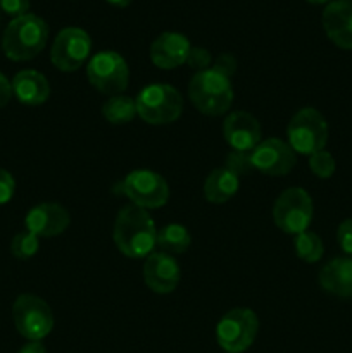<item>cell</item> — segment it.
<instances>
[{"mask_svg": "<svg viewBox=\"0 0 352 353\" xmlns=\"http://www.w3.org/2000/svg\"><path fill=\"white\" fill-rule=\"evenodd\" d=\"M113 238L123 255L147 259L157 247V228L148 210L130 203L117 212Z\"/></svg>", "mask_w": 352, "mask_h": 353, "instance_id": "obj_1", "label": "cell"}, {"mask_svg": "<svg viewBox=\"0 0 352 353\" xmlns=\"http://www.w3.org/2000/svg\"><path fill=\"white\" fill-rule=\"evenodd\" d=\"M188 99L204 116H223L233 103V86L230 76L214 68L195 72L190 79Z\"/></svg>", "mask_w": 352, "mask_h": 353, "instance_id": "obj_2", "label": "cell"}, {"mask_svg": "<svg viewBox=\"0 0 352 353\" xmlns=\"http://www.w3.org/2000/svg\"><path fill=\"white\" fill-rule=\"evenodd\" d=\"M48 40V26L41 17L24 14L16 17L6 28L2 37L3 54L10 61L23 62L37 57Z\"/></svg>", "mask_w": 352, "mask_h": 353, "instance_id": "obj_3", "label": "cell"}, {"mask_svg": "<svg viewBox=\"0 0 352 353\" xmlns=\"http://www.w3.org/2000/svg\"><path fill=\"white\" fill-rule=\"evenodd\" d=\"M137 114L141 121L152 126L171 124L182 116L183 97L171 85H148L135 99Z\"/></svg>", "mask_w": 352, "mask_h": 353, "instance_id": "obj_4", "label": "cell"}, {"mask_svg": "<svg viewBox=\"0 0 352 353\" xmlns=\"http://www.w3.org/2000/svg\"><path fill=\"white\" fill-rule=\"evenodd\" d=\"M328 141V123L320 110L304 107L297 110L286 128V143L295 154L313 155L324 150Z\"/></svg>", "mask_w": 352, "mask_h": 353, "instance_id": "obj_5", "label": "cell"}, {"mask_svg": "<svg viewBox=\"0 0 352 353\" xmlns=\"http://www.w3.org/2000/svg\"><path fill=\"white\" fill-rule=\"evenodd\" d=\"M86 78L90 85L104 95H123L130 81V68L121 54L102 50L88 61Z\"/></svg>", "mask_w": 352, "mask_h": 353, "instance_id": "obj_6", "label": "cell"}, {"mask_svg": "<svg viewBox=\"0 0 352 353\" xmlns=\"http://www.w3.org/2000/svg\"><path fill=\"white\" fill-rule=\"evenodd\" d=\"M259 333V319L254 310L231 309L216 326L217 345L226 353H244L254 343Z\"/></svg>", "mask_w": 352, "mask_h": 353, "instance_id": "obj_7", "label": "cell"}, {"mask_svg": "<svg viewBox=\"0 0 352 353\" xmlns=\"http://www.w3.org/2000/svg\"><path fill=\"white\" fill-rule=\"evenodd\" d=\"M313 199L304 188H286L273 205V221L286 234L304 233L313 221Z\"/></svg>", "mask_w": 352, "mask_h": 353, "instance_id": "obj_8", "label": "cell"}, {"mask_svg": "<svg viewBox=\"0 0 352 353\" xmlns=\"http://www.w3.org/2000/svg\"><path fill=\"white\" fill-rule=\"evenodd\" d=\"M12 319L21 336L30 341H41L54 330V312L43 299L24 293L12 305Z\"/></svg>", "mask_w": 352, "mask_h": 353, "instance_id": "obj_9", "label": "cell"}, {"mask_svg": "<svg viewBox=\"0 0 352 353\" xmlns=\"http://www.w3.org/2000/svg\"><path fill=\"white\" fill-rule=\"evenodd\" d=\"M124 195L140 209H161L169 200L168 181L161 174L148 169L131 171L123 181Z\"/></svg>", "mask_w": 352, "mask_h": 353, "instance_id": "obj_10", "label": "cell"}, {"mask_svg": "<svg viewBox=\"0 0 352 353\" xmlns=\"http://www.w3.org/2000/svg\"><path fill=\"white\" fill-rule=\"evenodd\" d=\"M92 54V38L81 28H64L57 33L50 48V61L59 71L75 72Z\"/></svg>", "mask_w": 352, "mask_h": 353, "instance_id": "obj_11", "label": "cell"}, {"mask_svg": "<svg viewBox=\"0 0 352 353\" xmlns=\"http://www.w3.org/2000/svg\"><path fill=\"white\" fill-rule=\"evenodd\" d=\"M248 162L252 169L266 176H285L295 165L297 154L286 141L268 138L248 154Z\"/></svg>", "mask_w": 352, "mask_h": 353, "instance_id": "obj_12", "label": "cell"}, {"mask_svg": "<svg viewBox=\"0 0 352 353\" xmlns=\"http://www.w3.org/2000/svg\"><path fill=\"white\" fill-rule=\"evenodd\" d=\"M223 137L231 152L251 154L262 141L261 124L251 112L235 110V112L228 114L226 119H224Z\"/></svg>", "mask_w": 352, "mask_h": 353, "instance_id": "obj_13", "label": "cell"}, {"mask_svg": "<svg viewBox=\"0 0 352 353\" xmlns=\"http://www.w3.org/2000/svg\"><path fill=\"white\" fill-rule=\"evenodd\" d=\"M71 223L68 210L55 202H45L35 205L26 214V231L38 238H54L64 233Z\"/></svg>", "mask_w": 352, "mask_h": 353, "instance_id": "obj_14", "label": "cell"}, {"mask_svg": "<svg viewBox=\"0 0 352 353\" xmlns=\"http://www.w3.org/2000/svg\"><path fill=\"white\" fill-rule=\"evenodd\" d=\"M179 278H182L179 264L173 259V255L157 252L145 259L144 281L154 293H159V295L173 293L178 286Z\"/></svg>", "mask_w": 352, "mask_h": 353, "instance_id": "obj_15", "label": "cell"}, {"mask_svg": "<svg viewBox=\"0 0 352 353\" xmlns=\"http://www.w3.org/2000/svg\"><path fill=\"white\" fill-rule=\"evenodd\" d=\"M190 50H192V45L185 34L176 33V31H166L152 41L150 61L154 62L155 68L171 71V69L186 64Z\"/></svg>", "mask_w": 352, "mask_h": 353, "instance_id": "obj_16", "label": "cell"}, {"mask_svg": "<svg viewBox=\"0 0 352 353\" xmlns=\"http://www.w3.org/2000/svg\"><path fill=\"white\" fill-rule=\"evenodd\" d=\"M323 28L337 47L352 50V0H335L323 10Z\"/></svg>", "mask_w": 352, "mask_h": 353, "instance_id": "obj_17", "label": "cell"}, {"mask_svg": "<svg viewBox=\"0 0 352 353\" xmlns=\"http://www.w3.org/2000/svg\"><path fill=\"white\" fill-rule=\"evenodd\" d=\"M317 281L324 292L342 299H352V259H331L320 271Z\"/></svg>", "mask_w": 352, "mask_h": 353, "instance_id": "obj_18", "label": "cell"}, {"mask_svg": "<svg viewBox=\"0 0 352 353\" xmlns=\"http://www.w3.org/2000/svg\"><path fill=\"white\" fill-rule=\"evenodd\" d=\"M12 95L24 105H40L50 97V85L41 72L35 69L19 71L10 81Z\"/></svg>", "mask_w": 352, "mask_h": 353, "instance_id": "obj_19", "label": "cell"}, {"mask_svg": "<svg viewBox=\"0 0 352 353\" xmlns=\"http://www.w3.org/2000/svg\"><path fill=\"white\" fill-rule=\"evenodd\" d=\"M240 188V176L228 165L209 172L204 181V196L211 203H226Z\"/></svg>", "mask_w": 352, "mask_h": 353, "instance_id": "obj_20", "label": "cell"}, {"mask_svg": "<svg viewBox=\"0 0 352 353\" xmlns=\"http://www.w3.org/2000/svg\"><path fill=\"white\" fill-rule=\"evenodd\" d=\"M192 245V234L182 224H168L157 230V247L168 255L185 254Z\"/></svg>", "mask_w": 352, "mask_h": 353, "instance_id": "obj_21", "label": "cell"}, {"mask_svg": "<svg viewBox=\"0 0 352 353\" xmlns=\"http://www.w3.org/2000/svg\"><path fill=\"white\" fill-rule=\"evenodd\" d=\"M102 116L110 124H128L135 119L137 114V102L128 95H114L106 100L102 105Z\"/></svg>", "mask_w": 352, "mask_h": 353, "instance_id": "obj_22", "label": "cell"}, {"mask_svg": "<svg viewBox=\"0 0 352 353\" xmlns=\"http://www.w3.org/2000/svg\"><path fill=\"white\" fill-rule=\"evenodd\" d=\"M293 247H295V255L300 261L307 262V264H314L320 262L324 254V247L321 238L317 236L314 231H304V233L297 234L293 238Z\"/></svg>", "mask_w": 352, "mask_h": 353, "instance_id": "obj_23", "label": "cell"}, {"mask_svg": "<svg viewBox=\"0 0 352 353\" xmlns=\"http://www.w3.org/2000/svg\"><path fill=\"white\" fill-rule=\"evenodd\" d=\"M38 250H40V238L31 234L30 231L17 233L10 241V252L19 261H28V259L35 257Z\"/></svg>", "mask_w": 352, "mask_h": 353, "instance_id": "obj_24", "label": "cell"}, {"mask_svg": "<svg viewBox=\"0 0 352 353\" xmlns=\"http://www.w3.org/2000/svg\"><path fill=\"white\" fill-rule=\"evenodd\" d=\"M335 168V159L330 152L320 150L316 154L309 155V169L314 176H317L320 179H328L333 176Z\"/></svg>", "mask_w": 352, "mask_h": 353, "instance_id": "obj_25", "label": "cell"}, {"mask_svg": "<svg viewBox=\"0 0 352 353\" xmlns=\"http://www.w3.org/2000/svg\"><path fill=\"white\" fill-rule=\"evenodd\" d=\"M211 62H213V59H211L209 50L200 47H192V50H190L188 54V59H186V64H188L192 69H195L197 72L209 69Z\"/></svg>", "mask_w": 352, "mask_h": 353, "instance_id": "obj_26", "label": "cell"}, {"mask_svg": "<svg viewBox=\"0 0 352 353\" xmlns=\"http://www.w3.org/2000/svg\"><path fill=\"white\" fill-rule=\"evenodd\" d=\"M16 192V181L6 169H0V205H6Z\"/></svg>", "mask_w": 352, "mask_h": 353, "instance_id": "obj_27", "label": "cell"}, {"mask_svg": "<svg viewBox=\"0 0 352 353\" xmlns=\"http://www.w3.org/2000/svg\"><path fill=\"white\" fill-rule=\"evenodd\" d=\"M337 241L342 250L352 255V219H345L337 230Z\"/></svg>", "mask_w": 352, "mask_h": 353, "instance_id": "obj_28", "label": "cell"}, {"mask_svg": "<svg viewBox=\"0 0 352 353\" xmlns=\"http://www.w3.org/2000/svg\"><path fill=\"white\" fill-rule=\"evenodd\" d=\"M226 165L230 169H233L238 176L252 171L251 162H248V154H242V152H231L226 157Z\"/></svg>", "mask_w": 352, "mask_h": 353, "instance_id": "obj_29", "label": "cell"}, {"mask_svg": "<svg viewBox=\"0 0 352 353\" xmlns=\"http://www.w3.org/2000/svg\"><path fill=\"white\" fill-rule=\"evenodd\" d=\"M0 9L16 19V17H21L24 16V14H28V9H30V0H0Z\"/></svg>", "mask_w": 352, "mask_h": 353, "instance_id": "obj_30", "label": "cell"}, {"mask_svg": "<svg viewBox=\"0 0 352 353\" xmlns=\"http://www.w3.org/2000/svg\"><path fill=\"white\" fill-rule=\"evenodd\" d=\"M213 68L217 69L219 72H223V74L230 76V78H231V76H233V72H235V68H237V61H235L233 55L221 54L219 57L216 59V62H214Z\"/></svg>", "mask_w": 352, "mask_h": 353, "instance_id": "obj_31", "label": "cell"}, {"mask_svg": "<svg viewBox=\"0 0 352 353\" xmlns=\"http://www.w3.org/2000/svg\"><path fill=\"white\" fill-rule=\"evenodd\" d=\"M10 97H12V86H10L9 79L0 72V109L9 103Z\"/></svg>", "mask_w": 352, "mask_h": 353, "instance_id": "obj_32", "label": "cell"}, {"mask_svg": "<svg viewBox=\"0 0 352 353\" xmlns=\"http://www.w3.org/2000/svg\"><path fill=\"white\" fill-rule=\"evenodd\" d=\"M17 353H47V348L41 341H30V343L24 345Z\"/></svg>", "mask_w": 352, "mask_h": 353, "instance_id": "obj_33", "label": "cell"}, {"mask_svg": "<svg viewBox=\"0 0 352 353\" xmlns=\"http://www.w3.org/2000/svg\"><path fill=\"white\" fill-rule=\"evenodd\" d=\"M106 2H109L110 6H116V7H126L130 6L131 0H106Z\"/></svg>", "mask_w": 352, "mask_h": 353, "instance_id": "obj_34", "label": "cell"}, {"mask_svg": "<svg viewBox=\"0 0 352 353\" xmlns=\"http://www.w3.org/2000/svg\"><path fill=\"white\" fill-rule=\"evenodd\" d=\"M307 2H311V3H330L331 0H307Z\"/></svg>", "mask_w": 352, "mask_h": 353, "instance_id": "obj_35", "label": "cell"}]
</instances>
